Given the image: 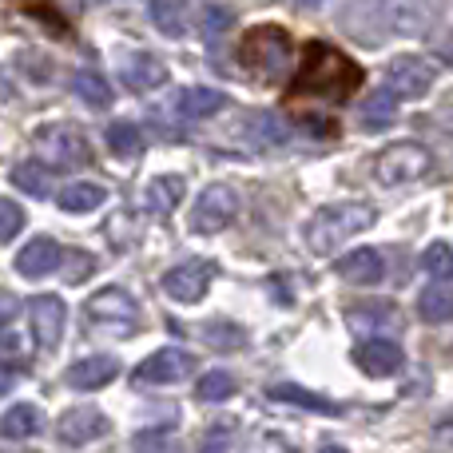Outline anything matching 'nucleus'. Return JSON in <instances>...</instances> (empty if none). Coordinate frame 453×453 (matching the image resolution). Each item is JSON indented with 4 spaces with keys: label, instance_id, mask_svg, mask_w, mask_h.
Masks as SVG:
<instances>
[{
    "label": "nucleus",
    "instance_id": "bb28decb",
    "mask_svg": "<svg viewBox=\"0 0 453 453\" xmlns=\"http://www.w3.org/2000/svg\"><path fill=\"white\" fill-rule=\"evenodd\" d=\"M418 314L426 322H449L453 319V287L438 282V287H426L418 298Z\"/></svg>",
    "mask_w": 453,
    "mask_h": 453
},
{
    "label": "nucleus",
    "instance_id": "f3484780",
    "mask_svg": "<svg viewBox=\"0 0 453 453\" xmlns=\"http://www.w3.org/2000/svg\"><path fill=\"white\" fill-rule=\"evenodd\" d=\"M334 271L342 274L346 282H354V287H374V282H382L386 263H382V255H378L374 247H362V250H350V255L338 258Z\"/></svg>",
    "mask_w": 453,
    "mask_h": 453
},
{
    "label": "nucleus",
    "instance_id": "f257e3e1",
    "mask_svg": "<svg viewBox=\"0 0 453 453\" xmlns=\"http://www.w3.org/2000/svg\"><path fill=\"white\" fill-rule=\"evenodd\" d=\"M362 68L346 52L330 48L326 40H311L303 48V68H298L295 84H290V100L295 96H322V100H350L362 84Z\"/></svg>",
    "mask_w": 453,
    "mask_h": 453
},
{
    "label": "nucleus",
    "instance_id": "4c0bfd02",
    "mask_svg": "<svg viewBox=\"0 0 453 453\" xmlns=\"http://www.w3.org/2000/svg\"><path fill=\"white\" fill-rule=\"evenodd\" d=\"M24 226V207L12 199H0V242H12Z\"/></svg>",
    "mask_w": 453,
    "mask_h": 453
},
{
    "label": "nucleus",
    "instance_id": "de8ad7c7",
    "mask_svg": "<svg viewBox=\"0 0 453 453\" xmlns=\"http://www.w3.org/2000/svg\"><path fill=\"white\" fill-rule=\"evenodd\" d=\"M4 96H8V84H4V76H0V100H4Z\"/></svg>",
    "mask_w": 453,
    "mask_h": 453
},
{
    "label": "nucleus",
    "instance_id": "dca6fc26",
    "mask_svg": "<svg viewBox=\"0 0 453 453\" xmlns=\"http://www.w3.org/2000/svg\"><path fill=\"white\" fill-rule=\"evenodd\" d=\"M119 80H124L132 92H156L167 84V68L164 60H156L151 52H124L119 60Z\"/></svg>",
    "mask_w": 453,
    "mask_h": 453
},
{
    "label": "nucleus",
    "instance_id": "58836bf2",
    "mask_svg": "<svg viewBox=\"0 0 453 453\" xmlns=\"http://www.w3.org/2000/svg\"><path fill=\"white\" fill-rule=\"evenodd\" d=\"M24 342H20V330L12 322H0V354H20Z\"/></svg>",
    "mask_w": 453,
    "mask_h": 453
},
{
    "label": "nucleus",
    "instance_id": "c9c22d12",
    "mask_svg": "<svg viewBox=\"0 0 453 453\" xmlns=\"http://www.w3.org/2000/svg\"><path fill=\"white\" fill-rule=\"evenodd\" d=\"M132 449H135V453H183L180 441H172L167 434H159V430H143V434H135Z\"/></svg>",
    "mask_w": 453,
    "mask_h": 453
},
{
    "label": "nucleus",
    "instance_id": "a211bd4d",
    "mask_svg": "<svg viewBox=\"0 0 453 453\" xmlns=\"http://www.w3.org/2000/svg\"><path fill=\"white\" fill-rule=\"evenodd\" d=\"M172 108H175L172 116H180V119H207L226 108V96L215 92V88H180Z\"/></svg>",
    "mask_w": 453,
    "mask_h": 453
},
{
    "label": "nucleus",
    "instance_id": "a19ab883",
    "mask_svg": "<svg viewBox=\"0 0 453 453\" xmlns=\"http://www.w3.org/2000/svg\"><path fill=\"white\" fill-rule=\"evenodd\" d=\"M16 306H20V298L8 295V290H0V322H12L16 319Z\"/></svg>",
    "mask_w": 453,
    "mask_h": 453
},
{
    "label": "nucleus",
    "instance_id": "5701e85b",
    "mask_svg": "<svg viewBox=\"0 0 453 453\" xmlns=\"http://www.w3.org/2000/svg\"><path fill=\"white\" fill-rule=\"evenodd\" d=\"M40 430H44V418H40V410H36V406H28V402H20V406H12L4 418H0V434H4L8 441L36 438Z\"/></svg>",
    "mask_w": 453,
    "mask_h": 453
},
{
    "label": "nucleus",
    "instance_id": "49530a36",
    "mask_svg": "<svg viewBox=\"0 0 453 453\" xmlns=\"http://www.w3.org/2000/svg\"><path fill=\"white\" fill-rule=\"evenodd\" d=\"M298 4H303V8H314V4H322V0H298Z\"/></svg>",
    "mask_w": 453,
    "mask_h": 453
},
{
    "label": "nucleus",
    "instance_id": "9b49d317",
    "mask_svg": "<svg viewBox=\"0 0 453 453\" xmlns=\"http://www.w3.org/2000/svg\"><path fill=\"white\" fill-rule=\"evenodd\" d=\"M438 80V64L426 56H394L390 60V92L402 100H422Z\"/></svg>",
    "mask_w": 453,
    "mask_h": 453
},
{
    "label": "nucleus",
    "instance_id": "9d476101",
    "mask_svg": "<svg viewBox=\"0 0 453 453\" xmlns=\"http://www.w3.org/2000/svg\"><path fill=\"white\" fill-rule=\"evenodd\" d=\"M382 16L398 36H426L434 28V20L441 16L446 0H378Z\"/></svg>",
    "mask_w": 453,
    "mask_h": 453
},
{
    "label": "nucleus",
    "instance_id": "37998d69",
    "mask_svg": "<svg viewBox=\"0 0 453 453\" xmlns=\"http://www.w3.org/2000/svg\"><path fill=\"white\" fill-rule=\"evenodd\" d=\"M12 382H16V374H12V370H0V398H4V394L12 390Z\"/></svg>",
    "mask_w": 453,
    "mask_h": 453
},
{
    "label": "nucleus",
    "instance_id": "0eeeda50",
    "mask_svg": "<svg viewBox=\"0 0 453 453\" xmlns=\"http://www.w3.org/2000/svg\"><path fill=\"white\" fill-rule=\"evenodd\" d=\"M234 215H239V196H234V188L211 183V188H203V196L196 199V207H191V231L219 234L234 223Z\"/></svg>",
    "mask_w": 453,
    "mask_h": 453
},
{
    "label": "nucleus",
    "instance_id": "ea45409f",
    "mask_svg": "<svg viewBox=\"0 0 453 453\" xmlns=\"http://www.w3.org/2000/svg\"><path fill=\"white\" fill-rule=\"evenodd\" d=\"M203 453H231V434L223 430H215V434H207V441H203Z\"/></svg>",
    "mask_w": 453,
    "mask_h": 453
},
{
    "label": "nucleus",
    "instance_id": "a878e982",
    "mask_svg": "<svg viewBox=\"0 0 453 453\" xmlns=\"http://www.w3.org/2000/svg\"><path fill=\"white\" fill-rule=\"evenodd\" d=\"M100 203H104L100 183H68V188L60 191V207L68 215H88V211H96Z\"/></svg>",
    "mask_w": 453,
    "mask_h": 453
},
{
    "label": "nucleus",
    "instance_id": "f03ea898",
    "mask_svg": "<svg viewBox=\"0 0 453 453\" xmlns=\"http://www.w3.org/2000/svg\"><path fill=\"white\" fill-rule=\"evenodd\" d=\"M378 219V211L370 203H334V207H319V211L306 219V247L314 250V255H334L338 247H342L346 239H354V234L370 231Z\"/></svg>",
    "mask_w": 453,
    "mask_h": 453
},
{
    "label": "nucleus",
    "instance_id": "2eb2a0df",
    "mask_svg": "<svg viewBox=\"0 0 453 453\" xmlns=\"http://www.w3.org/2000/svg\"><path fill=\"white\" fill-rule=\"evenodd\" d=\"M354 362L366 378H390L402 370V346L394 338H366V342L354 350Z\"/></svg>",
    "mask_w": 453,
    "mask_h": 453
},
{
    "label": "nucleus",
    "instance_id": "6ab92c4d",
    "mask_svg": "<svg viewBox=\"0 0 453 453\" xmlns=\"http://www.w3.org/2000/svg\"><path fill=\"white\" fill-rule=\"evenodd\" d=\"M183 196H188V180H183V175H156V180L148 183V191H143V207H148L156 219H164V215H172L175 207L183 203Z\"/></svg>",
    "mask_w": 453,
    "mask_h": 453
},
{
    "label": "nucleus",
    "instance_id": "ddd939ff",
    "mask_svg": "<svg viewBox=\"0 0 453 453\" xmlns=\"http://www.w3.org/2000/svg\"><path fill=\"white\" fill-rule=\"evenodd\" d=\"M104 434H108V418L96 406H72L56 418V438H60L64 446H92Z\"/></svg>",
    "mask_w": 453,
    "mask_h": 453
},
{
    "label": "nucleus",
    "instance_id": "39448f33",
    "mask_svg": "<svg viewBox=\"0 0 453 453\" xmlns=\"http://www.w3.org/2000/svg\"><path fill=\"white\" fill-rule=\"evenodd\" d=\"M434 167V156L414 140H402V143H390L386 151H378L374 159V180L382 188H398V183H414L422 180L426 172Z\"/></svg>",
    "mask_w": 453,
    "mask_h": 453
},
{
    "label": "nucleus",
    "instance_id": "393cba45",
    "mask_svg": "<svg viewBox=\"0 0 453 453\" xmlns=\"http://www.w3.org/2000/svg\"><path fill=\"white\" fill-rule=\"evenodd\" d=\"M104 135H108V151L116 159H132V156H140V148H143V135L132 119H111Z\"/></svg>",
    "mask_w": 453,
    "mask_h": 453
},
{
    "label": "nucleus",
    "instance_id": "72a5a7b5",
    "mask_svg": "<svg viewBox=\"0 0 453 453\" xmlns=\"http://www.w3.org/2000/svg\"><path fill=\"white\" fill-rule=\"evenodd\" d=\"M151 20L164 36H183V4L180 0H151Z\"/></svg>",
    "mask_w": 453,
    "mask_h": 453
},
{
    "label": "nucleus",
    "instance_id": "c756f323",
    "mask_svg": "<svg viewBox=\"0 0 453 453\" xmlns=\"http://www.w3.org/2000/svg\"><path fill=\"white\" fill-rule=\"evenodd\" d=\"M199 338H203L211 350H239L242 342H247V334H242V326H234V322H226V319H215V322H207V326H199Z\"/></svg>",
    "mask_w": 453,
    "mask_h": 453
},
{
    "label": "nucleus",
    "instance_id": "7c9ffc66",
    "mask_svg": "<svg viewBox=\"0 0 453 453\" xmlns=\"http://www.w3.org/2000/svg\"><path fill=\"white\" fill-rule=\"evenodd\" d=\"M12 183L32 199H44L48 188H52V175H48L44 164H16L12 167Z\"/></svg>",
    "mask_w": 453,
    "mask_h": 453
},
{
    "label": "nucleus",
    "instance_id": "f704fd0d",
    "mask_svg": "<svg viewBox=\"0 0 453 453\" xmlns=\"http://www.w3.org/2000/svg\"><path fill=\"white\" fill-rule=\"evenodd\" d=\"M422 266H426V274H430V279L446 282L453 274V247H449V242H430V247L422 250Z\"/></svg>",
    "mask_w": 453,
    "mask_h": 453
},
{
    "label": "nucleus",
    "instance_id": "cd10ccee",
    "mask_svg": "<svg viewBox=\"0 0 453 453\" xmlns=\"http://www.w3.org/2000/svg\"><path fill=\"white\" fill-rule=\"evenodd\" d=\"M72 92H76L84 104H92V108H108L111 104V84L92 68H84V72L72 76Z\"/></svg>",
    "mask_w": 453,
    "mask_h": 453
},
{
    "label": "nucleus",
    "instance_id": "412c9836",
    "mask_svg": "<svg viewBox=\"0 0 453 453\" xmlns=\"http://www.w3.org/2000/svg\"><path fill=\"white\" fill-rule=\"evenodd\" d=\"M116 374H119V362L111 354H92V358H80L68 370V386H76V390H100Z\"/></svg>",
    "mask_w": 453,
    "mask_h": 453
},
{
    "label": "nucleus",
    "instance_id": "6e6552de",
    "mask_svg": "<svg viewBox=\"0 0 453 453\" xmlns=\"http://www.w3.org/2000/svg\"><path fill=\"white\" fill-rule=\"evenodd\" d=\"M196 354L191 350H183V346H164V350H156V354H148V358L135 366V382L140 386H175V382H183V378H191L196 374Z\"/></svg>",
    "mask_w": 453,
    "mask_h": 453
},
{
    "label": "nucleus",
    "instance_id": "7ed1b4c3",
    "mask_svg": "<svg viewBox=\"0 0 453 453\" xmlns=\"http://www.w3.org/2000/svg\"><path fill=\"white\" fill-rule=\"evenodd\" d=\"M290 56H295V44H290V36L282 28H274V24L250 28L239 44L242 68L258 80H279L282 72L290 68Z\"/></svg>",
    "mask_w": 453,
    "mask_h": 453
},
{
    "label": "nucleus",
    "instance_id": "4468645a",
    "mask_svg": "<svg viewBox=\"0 0 453 453\" xmlns=\"http://www.w3.org/2000/svg\"><path fill=\"white\" fill-rule=\"evenodd\" d=\"M64 319H68V311H64V298L60 295L28 298V322H32V334H36L40 350H56V346H60Z\"/></svg>",
    "mask_w": 453,
    "mask_h": 453
},
{
    "label": "nucleus",
    "instance_id": "aec40b11",
    "mask_svg": "<svg viewBox=\"0 0 453 453\" xmlns=\"http://www.w3.org/2000/svg\"><path fill=\"white\" fill-rule=\"evenodd\" d=\"M60 242L48 239V234H40V239H32L28 247L16 255V271L24 274V279H44L48 271H56V263H60Z\"/></svg>",
    "mask_w": 453,
    "mask_h": 453
},
{
    "label": "nucleus",
    "instance_id": "4be33fe9",
    "mask_svg": "<svg viewBox=\"0 0 453 453\" xmlns=\"http://www.w3.org/2000/svg\"><path fill=\"white\" fill-rule=\"evenodd\" d=\"M266 398L271 402H282V406H298V410H311V414H342V406L338 402H330V398H322V394H314V390H303V386H295V382H282V386H271L266 390Z\"/></svg>",
    "mask_w": 453,
    "mask_h": 453
},
{
    "label": "nucleus",
    "instance_id": "c85d7f7f",
    "mask_svg": "<svg viewBox=\"0 0 453 453\" xmlns=\"http://www.w3.org/2000/svg\"><path fill=\"white\" fill-rule=\"evenodd\" d=\"M242 127L250 132V140L255 143H282L290 135V127L282 124L274 111H250V116L242 119Z\"/></svg>",
    "mask_w": 453,
    "mask_h": 453
},
{
    "label": "nucleus",
    "instance_id": "79ce46f5",
    "mask_svg": "<svg viewBox=\"0 0 453 453\" xmlns=\"http://www.w3.org/2000/svg\"><path fill=\"white\" fill-rule=\"evenodd\" d=\"M438 446L446 449V453H453V422H441L438 426Z\"/></svg>",
    "mask_w": 453,
    "mask_h": 453
},
{
    "label": "nucleus",
    "instance_id": "c03bdc74",
    "mask_svg": "<svg viewBox=\"0 0 453 453\" xmlns=\"http://www.w3.org/2000/svg\"><path fill=\"white\" fill-rule=\"evenodd\" d=\"M441 56H446V60L453 64V32H449V36H446V52H441Z\"/></svg>",
    "mask_w": 453,
    "mask_h": 453
},
{
    "label": "nucleus",
    "instance_id": "473e14b6",
    "mask_svg": "<svg viewBox=\"0 0 453 453\" xmlns=\"http://www.w3.org/2000/svg\"><path fill=\"white\" fill-rule=\"evenodd\" d=\"M234 394V374L231 370H207L196 386V398L199 402H226Z\"/></svg>",
    "mask_w": 453,
    "mask_h": 453
},
{
    "label": "nucleus",
    "instance_id": "2f4dec72",
    "mask_svg": "<svg viewBox=\"0 0 453 453\" xmlns=\"http://www.w3.org/2000/svg\"><path fill=\"white\" fill-rule=\"evenodd\" d=\"M56 271H60V279L68 282V287H80L84 279H92L96 258L88 255V250H60V263H56Z\"/></svg>",
    "mask_w": 453,
    "mask_h": 453
},
{
    "label": "nucleus",
    "instance_id": "a18cd8bd",
    "mask_svg": "<svg viewBox=\"0 0 453 453\" xmlns=\"http://www.w3.org/2000/svg\"><path fill=\"white\" fill-rule=\"evenodd\" d=\"M319 453H346V449H342V446H322Z\"/></svg>",
    "mask_w": 453,
    "mask_h": 453
},
{
    "label": "nucleus",
    "instance_id": "423d86ee",
    "mask_svg": "<svg viewBox=\"0 0 453 453\" xmlns=\"http://www.w3.org/2000/svg\"><path fill=\"white\" fill-rule=\"evenodd\" d=\"M36 148L48 167H84L92 164V148H88L84 127L76 124H48L36 132Z\"/></svg>",
    "mask_w": 453,
    "mask_h": 453
},
{
    "label": "nucleus",
    "instance_id": "b1692460",
    "mask_svg": "<svg viewBox=\"0 0 453 453\" xmlns=\"http://www.w3.org/2000/svg\"><path fill=\"white\" fill-rule=\"evenodd\" d=\"M394 119H398V96H394L390 88L370 92L366 108H362V127H366V132H382V127H390Z\"/></svg>",
    "mask_w": 453,
    "mask_h": 453
},
{
    "label": "nucleus",
    "instance_id": "e433bc0d",
    "mask_svg": "<svg viewBox=\"0 0 453 453\" xmlns=\"http://www.w3.org/2000/svg\"><path fill=\"white\" fill-rule=\"evenodd\" d=\"M231 24H234L231 8H226V4H207V8H203V20H199V28H203V36L211 40V36H223Z\"/></svg>",
    "mask_w": 453,
    "mask_h": 453
},
{
    "label": "nucleus",
    "instance_id": "20e7f679",
    "mask_svg": "<svg viewBox=\"0 0 453 453\" xmlns=\"http://www.w3.org/2000/svg\"><path fill=\"white\" fill-rule=\"evenodd\" d=\"M84 319H88V326L108 338H132L135 330H140V306H135V298L127 295V290L104 287L88 298Z\"/></svg>",
    "mask_w": 453,
    "mask_h": 453
},
{
    "label": "nucleus",
    "instance_id": "f8f14e48",
    "mask_svg": "<svg viewBox=\"0 0 453 453\" xmlns=\"http://www.w3.org/2000/svg\"><path fill=\"white\" fill-rule=\"evenodd\" d=\"M211 274H215V263L188 258V263L172 266V271L164 274V290L175 298V303L191 306V303H199V298L207 295V287H211Z\"/></svg>",
    "mask_w": 453,
    "mask_h": 453
},
{
    "label": "nucleus",
    "instance_id": "1a4fd4ad",
    "mask_svg": "<svg viewBox=\"0 0 453 453\" xmlns=\"http://www.w3.org/2000/svg\"><path fill=\"white\" fill-rule=\"evenodd\" d=\"M346 326L354 334H374V338H390L402 330V311L390 298H366V303H350L346 306Z\"/></svg>",
    "mask_w": 453,
    "mask_h": 453
}]
</instances>
